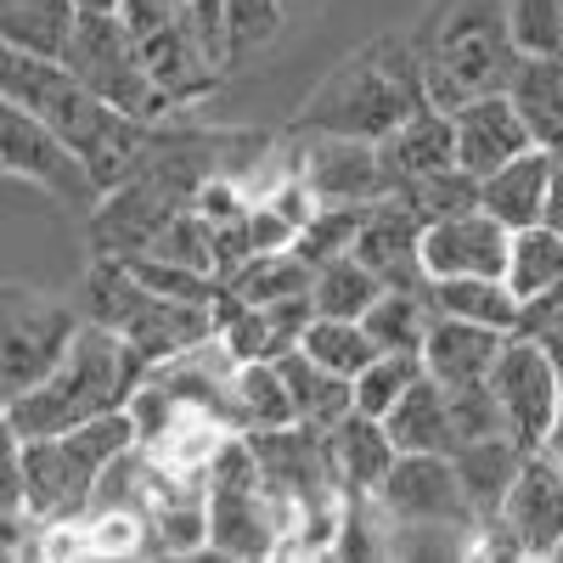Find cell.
Wrapping results in <instances>:
<instances>
[{"mask_svg":"<svg viewBox=\"0 0 563 563\" xmlns=\"http://www.w3.org/2000/svg\"><path fill=\"white\" fill-rule=\"evenodd\" d=\"M147 378V361H141L113 327L85 321L68 355L45 372L34 389H23L18 400H7V422L18 429V440H40V434H63L79 422L102 417V411H124L130 395Z\"/></svg>","mask_w":563,"mask_h":563,"instance_id":"1","label":"cell"},{"mask_svg":"<svg viewBox=\"0 0 563 563\" xmlns=\"http://www.w3.org/2000/svg\"><path fill=\"white\" fill-rule=\"evenodd\" d=\"M130 445H141L130 406L102 411L63 434L23 440V519L29 525H79L90 501H97L108 462L124 456Z\"/></svg>","mask_w":563,"mask_h":563,"instance_id":"2","label":"cell"},{"mask_svg":"<svg viewBox=\"0 0 563 563\" xmlns=\"http://www.w3.org/2000/svg\"><path fill=\"white\" fill-rule=\"evenodd\" d=\"M429 108V85H422V52L411 40H372L366 52L339 63L327 85L305 108V130H339L384 141L406 113Z\"/></svg>","mask_w":563,"mask_h":563,"instance_id":"3","label":"cell"},{"mask_svg":"<svg viewBox=\"0 0 563 563\" xmlns=\"http://www.w3.org/2000/svg\"><path fill=\"white\" fill-rule=\"evenodd\" d=\"M85 321H102L147 361H169L180 350H198L203 339H214V305H192V299H164L153 288H141L135 271L113 254L90 260L85 276Z\"/></svg>","mask_w":563,"mask_h":563,"instance_id":"4","label":"cell"},{"mask_svg":"<svg viewBox=\"0 0 563 563\" xmlns=\"http://www.w3.org/2000/svg\"><path fill=\"white\" fill-rule=\"evenodd\" d=\"M203 507H209V547L225 558H265L282 547V512L265 490L260 456L249 434H225L203 467Z\"/></svg>","mask_w":563,"mask_h":563,"instance_id":"5","label":"cell"},{"mask_svg":"<svg viewBox=\"0 0 563 563\" xmlns=\"http://www.w3.org/2000/svg\"><path fill=\"white\" fill-rule=\"evenodd\" d=\"M63 63L74 68V79L90 90V97H102L108 108L153 124L169 113L164 90L147 68V57H141V40L130 34L124 12H79V29L68 40Z\"/></svg>","mask_w":563,"mask_h":563,"instance_id":"6","label":"cell"},{"mask_svg":"<svg viewBox=\"0 0 563 563\" xmlns=\"http://www.w3.org/2000/svg\"><path fill=\"white\" fill-rule=\"evenodd\" d=\"M79 327L85 316L68 299L23 288V282H0V406L34 389L68 355Z\"/></svg>","mask_w":563,"mask_h":563,"instance_id":"7","label":"cell"},{"mask_svg":"<svg viewBox=\"0 0 563 563\" xmlns=\"http://www.w3.org/2000/svg\"><path fill=\"white\" fill-rule=\"evenodd\" d=\"M0 164H7V175L52 192V203H63L68 214H90L102 203V186L90 180L85 158L40 113L18 108L12 97H0Z\"/></svg>","mask_w":563,"mask_h":563,"instance_id":"8","label":"cell"},{"mask_svg":"<svg viewBox=\"0 0 563 563\" xmlns=\"http://www.w3.org/2000/svg\"><path fill=\"white\" fill-rule=\"evenodd\" d=\"M558 378H563V361L530 339V333H512L490 366V389L501 400L507 417V434L519 440L525 451L552 440V417H558Z\"/></svg>","mask_w":563,"mask_h":563,"instance_id":"9","label":"cell"},{"mask_svg":"<svg viewBox=\"0 0 563 563\" xmlns=\"http://www.w3.org/2000/svg\"><path fill=\"white\" fill-rule=\"evenodd\" d=\"M378 501L400 530H474V507L462 496L451 451H400Z\"/></svg>","mask_w":563,"mask_h":563,"instance_id":"10","label":"cell"},{"mask_svg":"<svg viewBox=\"0 0 563 563\" xmlns=\"http://www.w3.org/2000/svg\"><path fill=\"white\" fill-rule=\"evenodd\" d=\"M299 180L316 192V203H378L389 198V169L378 141L339 135V130H310L299 147Z\"/></svg>","mask_w":563,"mask_h":563,"instance_id":"11","label":"cell"},{"mask_svg":"<svg viewBox=\"0 0 563 563\" xmlns=\"http://www.w3.org/2000/svg\"><path fill=\"white\" fill-rule=\"evenodd\" d=\"M496 519L507 525L519 558H552L558 552V541H563V456L552 445L525 451Z\"/></svg>","mask_w":563,"mask_h":563,"instance_id":"12","label":"cell"},{"mask_svg":"<svg viewBox=\"0 0 563 563\" xmlns=\"http://www.w3.org/2000/svg\"><path fill=\"white\" fill-rule=\"evenodd\" d=\"M507 243H512V231L496 214L462 209V214L422 225V271H429V282L434 276H501Z\"/></svg>","mask_w":563,"mask_h":563,"instance_id":"13","label":"cell"},{"mask_svg":"<svg viewBox=\"0 0 563 563\" xmlns=\"http://www.w3.org/2000/svg\"><path fill=\"white\" fill-rule=\"evenodd\" d=\"M350 254L378 271L384 288H422L429 282V271H422V214L400 198L366 203V220L355 231Z\"/></svg>","mask_w":563,"mask_h":563,"instance_id":"14","label":"cell"},{"mask_svg":"<svg viewBox=\"0 0 563 563\" xmlns=\"http://www.w3.org/2000/svg\"><path fill=\"white\" fill-rule=\"evenodd\" d=\"M451 119H456V164H462L467 175H479V180H485L490 169H501L507 158H519V153L536 147L530 124H525L519 108H512L507 90H485V97L462 102Z\"/></svg>","mask_w":563,"mask_h":563,"instance_id":"15","label":"cell"},{"mask_svg":"<svg viewBox=\"0 0 563 563\" xmlns=\"http://www.w3.org/2000/svg\"><path fill=\"white\" fill-rule=\"evenodd\" d=\"M378 153H384V169H389V192H406V186H417V180H429V175L456 164V119L429 102V108L406 113L378 141Z\"/></svg>","mask_w":563,"mask_h":563,"instance_id":"16","label":"cell"},{"mask_svg":"<svg viewBox=\"0 0 563 563\" xmlns=\"http://www.w3.org/2000/svg\"><path fill=\"white\" fill-rule=\"evenodd\" d=\"M321 445H327V467H333L344 496H378L395 456H400L389 429H384V417H366V411H350L344 422H333V429L321 434Z\"/></svg>","mask_w":563,"mask_h":563,"instance_id":"17","label":"cell"},{"mask_svg":"<svg viewBox=\"0 0 563 563\" xmlns=\"http://www.w3.org/2000/svg\"><path fill=\"white\" fill-rule=\"evenodd\" d=\"M507 339L512 333H501V327L434 310V327H429V339H422V372L440 384H479V378H490V366H496Z\"/></svg>","mask_w":563,"mask_h":563,"instance_id":"18","label":"cell"},{"mask_svg":"<svg viewBox=\"0 0 563 563\" xmlns=\"http://www.w3.org/2000/svg\"><path fill=\"white\" fill-rule=\"evenodd\" d=\"M547 180H552V153L530 147L479 180V209L496 214L507 231H525V225L547 220Z\"/></svg>","mask_w":563,"mask_h":563,"instance_id":"19","label":"cell"},{"mask_svg":"<svg viewBox=\"0 0 563 563\" xmlns=\"http://www.w3.org/2000/svg\"><path fill=\"white\" fill-rule=\"evenodd\" d=\"M451 462H456V479H462V496L474 507V519H496L507 490H512V474L525 462V445L512 434L462 440V445H451Z\"/></svg>","mask_w":563,"mask_h":563,"instance_id":"20","label":"cell"},{"mask_svg":"<svg viewBox=\"0 0 563 563\" xmlns=\"http://www.w3.org/2000/svg\"><path fill=\"white\" fill-rule=\"evenodd\" d=\"M276 366H282V384H288V395H294V417L305 422V429L327 434L333 422H344L355 411V378L321 366L316 355L288 350V355H276Z\"/></svg>","mask_w":563,"mask_h":563,"instance_id":"21","label":"cell"},{"mask_svg":"<svg viewBox=\"0 0 563 563\" xmlns=\"http://www.w3.org/2000/svg\"><path fill=\"white\" fill-rule=\"evenodd\" d=\"M507 97L525 113L536 147L563 153V57H519L507 79Z\"/></svg>","mask_w":563,"mask_h":563,"instance_id":"22","label":"cell"},{"mask_svg":"<svg viewBox=\"0 0 563 563\" xmlns=\"http://www.w3.org/2000/svg\"><path fill=\"white\" fill-rule=\"evenodd\" d=\"M384 429H389L395 451H451V445H456V429H451L445 384L422 372V378L384 411Z\"/></svg>","mask_w":563,"mask_h":563,"instance_id":"23","label":"cell"},{"mask_svg":"<svg viewBox=\"0 0 563 563\" xmlns=\"http://www.w3.org/2000/svg\"><path fill=\"white\" fill-rule=\"evenodd\" d=\"M79 29V0H0V45L63 63Z\"/></svg>","mask_w":563,"mask_h":563,"instance_id":"24","label":"cell"},{"mask_svg":"<svg viewBox=\"0 0 563 563\" xmlns=\"http://www.w3.org/2000/svg\"><path fill=\"white\" fill-rule=\"evenodd\" d=\"M501 282H507V288L519 294L525 305L558 294V288H563V225L536 220V225H525V231H512Z\"/></svg>","mask_w":563,"mask_h":563,"instance_id":"25","label":"cell"},{"mask_svg":"<svg viewBox=\"0 0 563 563\" xmlns=\"http://www.w3.org/2000/svg\"><path fill=\"white\" fill-rule=\"evenodd\" d=\"M429 299L440 316L485 321V327H501V333H519V321H525V299L501 276H434Z\"/></svg>","mask_w":563,"mask_h":563,"instance_id":"26","label":"cell"},{"mask_svg":"<svg viewBox=\"0 0 563 563\" xmlns=\"http://www.w3.org/2000/svg\"><path fill=\"white\" fill-rule=\"evenodd\" d=\"M310 276H316V265L299 249H276V254L243 260L238 271L220 282V288L238 299V305H276V299H288V294H310Z\"/></svg>","mask_w":563,"mask_h":563,"instance_id":"27","label":"cell"},{"mask_svg":"<svg viewBox=\"0 0 563 563\" xmlns=\"http://www.w3.org/2000/svg\"><path fill=\"white\" fill-rule=\"evenodd\" d=\"M361 321H366V333L378 339V350H411V355H422V339H429V327H434L429 282H422V288H384Z\"/></svg>","mask_w":563,"mask_h":563,"instance_id":"28","label":"cell"},{"mask_svg":"<svg viewBox=\"0 0 563 563\" xmlns=\"http://www.w3.org/2000/svg\"><path fill=\"white\" fill-rule=\"evenodd\" d=\"M384 294V282L372 265H361L355 254H339V260H321L316 276H310V305L316 316H339V321H361L372 310V299Z\"/></svg>","mask_w":563,"mask_h":563,"instance_id":"29","label":"cell"},{"mask_svg":"<svg viewBox=\"0 0 563 563\" xmlns=\"http://www.w3.org/2000/svg\"><path fill=\"white\" fill-rule=\"evenodd\" d=\"M231 395H238V422L243 434L254 429H288L294 417V395L282 384V366L276 361H243L238 378H231Z\"/></svg>","mask_w":563,"mask_h":563,"instance_id":"30","label":"cell"},{"mask_svg":"<svg viewBox=\"0 0 563 563\" xmlns=\"http://www.w3.org/2000/svg\"><path fill=\"white\" fill-rule=\"evenodd\" d=\"M305 355H316L321 366H333L344 372V378H355V372L378 355V339L366 333V321H339V316H316L305 327V339H299Z\"/></svg>","mask_w":563,"mask_h":563,"instance_id":"31","label":"cell"},{"mask_svg":"<svg viewBox=\"0 0 563 563\" xmlns=\"http://www.w3.org/2000/svg\"><path fill=\"white\" fill-rule=\"evenodd\" d=\"M417 378H422V355H411V350H378L355 372V411L384 417Z\"/></svg>","mask_w":563,"mask_h":563,"instance_id":"32","label":"cell"},{"mask_svg":"<svg viewBox=\"0 0 563 563\" xmlns=\"http://www.w3.org/2000/svg\"><path fill=\"white\" fill-rule=\"evenodd\" d=\"M501 18L519 57H563V0H501Z\"/></svg>","mask_w":563,"mask_h":563,"instance_id":"33","label":"cell"},{"mask_svg":"<svg viewBox=\"0 0 563 563\" xmlns=\"http://www.w3.org/2000/svg\"><path fill=\"white\" fill-rule=\"evenodd\" d=\"M389 198L411 203L422 214V225H429V220H445V214H462V209H479V175H467L462 164H451V169L406 186V192H389Z\"/></svg>","mask_w":563,"mask_h":563,"instance_id":"34","label":"cell"},{"mask_svg":"<svg viewBox=\"0 0 563 563\" xmlns=\"http://www.w3.org/2000/svg\"><path fill=\"white\" fill-rule=\"evenodd\" d=\"M361 220H366V203H316V214L305 220V231H299V243H294V249H299L310 265L339 260V254L355 249Z\"/></svg>","mask_w":563,"mask_h":563,"instance_id":"35","label":"cell"},{"mask_svg":"<svg viewBox=\"0 0 563 563\" xmlns=\"http://www.w3.org/2000/svg\"><path fill=\"white\" fill-rule=\"evenodd\" d=\"M124 265L135 271L141 288H153V294H164V299L214 305V294H220V276L192 271V265H175V260H158V254H135V260H124Z\"/></svg>","mask_w":563,"mask_h":563,"instance_id":"36","label":"cell"},{"mask_svg":"<svg viewBox=\"0 0 563 563\" xmlns=\"http://www.w3.org/2000/svg\"><path fill=\"white\" fill-rule=\"evenodd\" d=\"M445 400H451V429H456V445H462V440H490V434H507V417H501V400H496L490 378H479V384H445Z\"/></svg>","mask_w":563,"mask_h":563,"instance_id":"37","label":"cell"},{"mask_svg":"<svg viewBox=\"0 0 563 563\" xmlns=\"http://www.w3.org/2000/svg\"><path fill=\"white\" fill-rule=\"evenodd\" d=\"M282 0H225V40H231V63L254 57L282 34Z\"/></svg>","mask_w":563,"mask_h":563,"instance_id":"38","label":"cell"},{"mask_svg":"<svg viewBox=\"0 0 563 563\" xmlns=\"http://www.w3.org/2000/svg\"><path fill=\"white\" fill-rule=\"evenodd\" d=\"M0 519H23V440L0 411Z\"/></svg>","mask_w":563,"mask_h":563,"instance_id":"39","label":"cell"},{"mask_svg":"<svg viewBox=\"0 0 563 563\" xmlns=\"http://www.w3.org/2000/svg\"><path fill=\"white\" fill-rule=\"evenodd\" d=\"M547 220L563 225V153H552V180H547Z\"/></svg>","mask_w":563,"mask_h":563,"instance_id":"40","label":"cell"},{"mask_svg":"<svg viewBox=\"0 0 563 563\" xmlns=\"http://www.w3.org/2000/svg\"><path fill=\"white\" fill-rule=\"evenodd\" d=\"M79 12H119V0H79Z\"/></svg>","mask_w":563,"mask_h":563,"instance_id":"41","label":"cell"},{"mask_svg":"<svg viewBox=\"0 0 563 563\" xmlns=\"http://www.w3.org/2000/svg\"><path fill=\"white\" fill-rule=\"evenodd\" d=\"M282 7H305V0H282Z\"/></svg>","mask_w":563,"mask_h":563,"instance_id":"42","label":"cell"},{"mask_svg":"<svg viewBox=\"0 0 563 563\" xmlns=\"http://www.w3.org/2000/svg\"><path fill=\"white\" fill-rule=\"evenodd\" d=\"M552 558H563V541H558V552H552Z\"/></svg>","mask_w":563,"mask_h":563,"instance_id":"43","label":"cell"},{"mask_svg":"<svg viewBox=\"0 0 563 563\" xmlns=\"http://www.w3.org/2000/svg\"><path fill=\"white\" fill-rule=\"evenodd\" d=\"M0 175H7V164H0Z\"/></svg>","mask_w":563,"mask_h":563,"instance_id":"44","label":"cell"}]
</instances>
